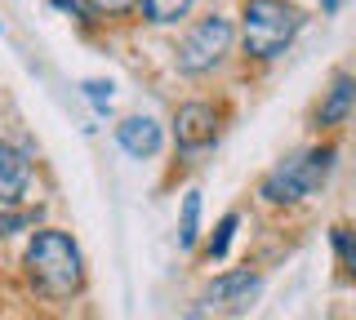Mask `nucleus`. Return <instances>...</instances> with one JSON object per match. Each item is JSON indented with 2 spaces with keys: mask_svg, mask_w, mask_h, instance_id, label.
<instances>
[{
  "mask_svg": "<svg viewBox=\"0 0 356 320\" xmlns=\"http://www.w3.org/2000/svg\"><path fill=\"white\" fill-rule=\"evenodd\" d=\"M116 142H120V151H125V156L152 160L156 151H161L165 134H161V125H156L152 116H129V120H120V125H116Z\"/></svg>",
  "mask_w": 356,
  "mask_h": 320,
  "instance_id": "obj_8",
  "label": "nucleus"
},
{
  "mask_svg": "<svg viewBox=\"0 0 356 320\" xmlns=\"http://www.w3.org/2000/svg\"><path fill=\"white\" fill-rule=\"evenodd\" d=\"M134 5L143 9V18H147V23H156V27H170V23H178V18H187V14H192V5H196V0H134Z\"/></svg>",
  "mask_w": 356,
  "mask_h": 320,
  "instance_id": "obj_10",
  "label": "nucleus"
},
{
  "mask_svg": "<svg viewBox=\"0 0 356 320\" xmlns=\"http://www.w3.org/2000/svg\"><path fill=\"white\" fill-rule=\"evenodd\" d=\"M330 169H334V147L298 151V156L281 160L263 178V201L267 205H298V201H307V196L321 192V183L330 178Z\"/></svg>",
  "mask_w": 356,
  "mask_h": 320,
  "instance_id": "obj_3",
  "label": "nucleus"
},
{
  "mask_svg": "<svg viewBox=\"0 0 356 320\" xmlns=\"http://www.w3.org/2000/svg\"><path fill=\"white\" fill-rule=\"evenodd\" d=\"M27 192H31V160H27V151H18L14 142H0V209L22 205Z\"/></svg>",
  "mask_w": 356,
  "mask_h": 320,
  "instance_id": "obj_7",
  "label": "nucleus"
},
{
  "mask_svg": "<svg viewBox=\"0 0 356 320\" xmlns=\"http://www.w3.org/2000/svg\"><path fill=\"white\" fill-rule=\"evenodd\" d=\"M352 98H356L352 76H348V71H339V76H334V85H330V94H325V103L316 107V125H325V129L343 125V120L352 116Z\"/></svg>",
  "mask_w": 356,
  "mask_h": 320,
  "instance_id": "obj_9",
  "label": "nucleus"
},
{
  "mask_svg": "<svg viewBox=\"0 0 356 320\" xmlns=\"http://www.w3.org/2000/svg\"><path fill=\"white\" fill-rule=\"evenodd\" d=\"M27 223H36V214H31V209H0V240L5 236H14L18 227H27Z\"/></svg>",
  "mask_w": 356,
  "mask_h": 320,
  "instance_id": "obj_12",
  "label": "nucleus"
},
{
  "mask_svg": "<svg viewBox=\"0 0 356 320\" xmlns=\"http://www.w3.org/2000/svg\"><path fill=\"white\" fill-rule=\"evenodd\" d=\"M196 236H200V192H187V201H183V227H178V245L192 249Z\"/></svg>",
  "mask_w": 356,
  "mask_h": 320,
  "instance_id": "obj_11",
  "label": "nucleus"
},
{
  "mask_svg": "<svg viewBox=\"0 0 356 320\" xmlns=\"http://www.w3.org/2000/svg\"><path fill=\"white\" fill-rule=\"evenodd\" d=\"M187 320H205V316H200V312H192V316H187Z\"/></svg>",
  "mask_w": 356,
  "mask_h": 320,
  "instance_id": "obj_15",
  "label": "nucleus"
},
{
  "mask_svg": "<svg viewBox=\"0 0 356 320\" xmlns=\"http://www.w3.org/2000/svg\"><path fill=\"white\" fill-rule=\"evenodd\" d=\"M232 40H236V31H232V23L222 14L196 18L187 27V36L178 40V71L183 76H209L232 53Z\"/></svg>",
  "mask_w": 356,
  "mask_h": 320,
  "instance_id": "obj_4",
  "label": "nucleus"
},
{
  "mask_svg": "<svg viewBox=\"0 0 356 320\" xmlns=\"http://www.w3.org/2000/svg\"><path fill=\"white\" fill-rule=\"evenodd\" d=\"M85 9H94V14H125L134 0H81Z\"/></svg>",
  "mask_w": 356,
  "mask_h": 320,
  "instance_id": "obj_14",
  "label": "nucleus"
},
{
  "mask_svg": "<svg viewBox=\"0 0 356 320\" xmlns=\"http://www.w3.org/2000/svg\"><path fill=\"white\" fill-rule=\"evenodd\" d=\"M298 27H303V14H298L289 0H250L241 14V40L250 58H281V53L294 45Z\"/></svg>",
  "mask_w": 356,
  "mask_h": 320,
  "instance_id": "obj_2",
  "label": "nucleus"
},
{
  "mask_svg": "<svg viewBox=\"0 0 356 320\" xmlns=\"http://www.w3.org/2000/svg\"><path fill=\"white\" fill-rule=\"evenodd\" d=\"M232 231H236V214H227L218 223V236L209 240V258H222V253H227V245H232Z\"/></svg>",
  "mask_w": 356,
  "mask_h": 320,
  "instance_id": "obj_13",
  "label": "nucleus"
},
{
  "mask_svg": "<svg viewBox=\"0 0 356 320\" xmlns=\"http://www.w3.org/2000/svg\"><path fill=\"white\" fill-rule=\"evenodd\" d=\"M218 138V112L209 103H187L174 116V142L183 151H200Z\"/></svg>",
  "mask_w": 356,
  "mask_h": 320,
  "instance_id": "obj_5",
  "label": "nucleus"
},
{
  "mask_svg": "<svg viewBox=\"0 0 356 320\" xmlns=\"http://www.w3.org/2000/svg\"><path fill=\"white\" fill-rule=\"evenodd\" d=\"M259 276L254 271H222L209 280V289H205V307L214 312V307H222V312H245L250 307V298L259 294Z\"/></svg>",
  "mask_w": 356,
  "mask_h": 320,
  "instance_id": "obj_6",
  "label": "nucleus"
},
{
  "mask_svg": "<svg viewBox=\"0 0 356 320\" xmlns=\"http://www.w3.org/2000/svg\"><path fill=\"white\" fill-rule=\"evenodd\" d=\"M22 267H27L31 289H40L44 298H72L85 285V262H81L76 240L54 227L31 236L27 253H22Z\"/></svg>",
  "mask_w": 356,
  "mask_h": 320,
  "instance_id": "obj_1",
  "label": "nucleus"
}]
</instances>
